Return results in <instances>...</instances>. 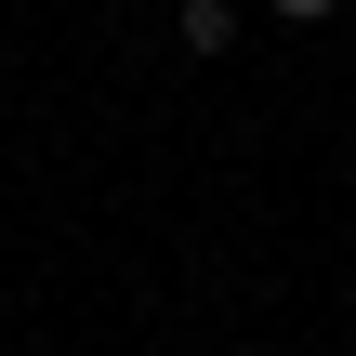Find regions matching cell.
Returning <instances> with one entry per match:
<instances>
[{
	"instance_id": "cell-1",
	"label": "cell",
	"mask_w": 356,
	"mask_h": 356,
	"mask_svg": "<svg viewBox=\"0 0 356 356\" xmlns=\"http://www.w3.org/2000/svg\"><path fill=\"white\" fill-rule=\"evenodd\" d=\"M172 40H185V53H225V40H238V0H185Z\"/></svg>"
},
{
	"instance_id": "cell-2",
	"label": "cell",
	"mask_w": 356,
	"mask_h": 356,
	"mask_svg": "<svg viewBox=\"0 0 356 356\" xmlns=\"http://www.w3.org/2000/svg\"><path fill=\"white\" fill-rule=\"evenodd\" d=\"M277 13H291V26H330V0H277Z\"/></svg>"
}]
</instances>
